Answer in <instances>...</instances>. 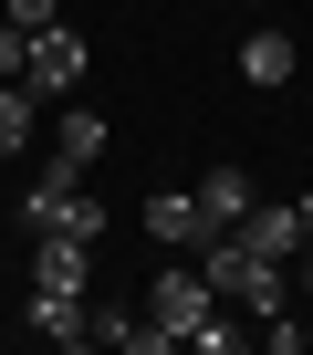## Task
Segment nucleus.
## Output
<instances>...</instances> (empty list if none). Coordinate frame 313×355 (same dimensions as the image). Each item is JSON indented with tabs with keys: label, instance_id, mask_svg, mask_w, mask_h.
Instances as JSON below:
<instances>
[{
	"label": "nucleus",
	"instance_id": "nucleus-1",
	"mask_svg": "<svg viewBox=\"0 0 313 355\" xmlns=\"http://www.w3.org/2000/svg\"><path fill=\"white\" fill-rule=\"evenodd\" d=\"M188 261L209 272V293H220V303H251V313H282V303H292V272H282L271 251H251L240 230H220V241H209V251H188Z\"/></svg>",
	"mask_w": 313,
	"mask_h": 355
},
{
	"label": "nucleus",
	"instance_id": "nucleus-2",
	"mask_svg": "<svg viewBox=\"0 0 313 355\" xmlns=\"http://www.w3.org/2000/svg\"><path fill=\"white\" fill-rule=\"evenodd\" d=\"M199 313H220V293H209V272H199L188 251H168V272H156V293H146V324L188 345V324H199Z\"/></svg>",
	"mask_w": 313,
	"mask_h": 355
},
{
	"label": "nucleus",
	"instance_id": "nucleus-3",
	"mask_svg": "<svg viewBox=\"0 0 313 355\" xmlns=\"http://www.w3.org/2000/svg\"><path fill=\"white\" fill-rule=\"evenodd\" d=\"M21 84H32V94H73V84H84V32L42 21V32H32V53H21Z\"/></svg>",
	"mask_w": 313,
	"mask_h": 355
},
{
	"label": "nucleus",
	"instance_id": "nucleus-4",
	"mask_svg": "<svg viewBox=\"0 0 313 355\" xmlns=\"http://www.w3.org/2000/svg\"><path fill=\"white\" fill-rule=\"evenodd\" d=\"M146 241H168V251H209L220 220L199 209V189H156V199H146Z\"/></svg>",
	"mask_w": 313,
	"mask_h": 355
},
{
	"label": "nucleus",
	"instance_id": "nucleus-5",
	"mask_svg": "<svg viewBox=\"0 0 313 355\" xmlns=\"http://www.w3.org/2000/svg\"><path fill=\"white\" fill-rule=\"evenodd\" d=\"M84 261H94V241L42 230V251H32V293H84Z\"/></svg>",
	"mask_w": 313,
	"mask_h": 355
},
{
	"label": "nucleus",
	"instance_id": "nucleus-6",
	"mask_svg": "<svg viewBox=\"0 0 313 355\" xmlns=\"http://www.w3.org/2000/svg\"><path fill=\"white\" fill-rule=\"evenodd\" d=\"M240 241H251V251H271V261H292V251H303V209H292V199H271V209L251 199V220H240Z\"/></svg>",
	"mask_w": 313,
	"mask_h": 355
},
{
	"label": "nucleus",
	"instance_id": "nucleus-7",
	"mask_svg": "<svg viewBox=\"0 0 313 355\" xmlns=\"http://www.w3.org/2000/svg\"><path fill=\"white\" fill-rule=\"evenodd\" d=\"M32 334H42V345H94L84 293H32Z\"/></svg>",
	"mask_w": 313,
	"mask_h": 355
},
{
	"label": "nucleus",
	"instance_id": "nucleus-8",
	"mask_svg": "<svg viewBox=\"0 0 313 355\" xmlns=\"http://www.w3.org/2000/svg\"><path fill=\"white\" fill-rule=\"evenodd\" d=\"M292 63H303V53H292V32H251V42H240V73H251V94L292 84Z\"/></svg>",
	"mask_w": 313,
	"mask_h": 355
},
{
	"label": "nucleus",
	"instance_id": "nucleus-9",
	"mask_svg": "<svg viewBox=\"0 0 313 355\" xmlns=\"http://www.w3.org/2000/svg\"><path fill=\"white\" fill-rule=\"evenodd\" d=\"M199 209H209L220 230H240V220H251V178H240V167H209V178H199Z\"/></svg>",
	"mask_w": 313,
	"mask_h": 355
},
{
	"label": "nucleus",
	"instance_id": "nucleus-10",
	"mask_svg": "<svg viewBox=\"0 0 313 355\" xmlns=\"http://www.w3.org/2000/svg\"><path fill=\"white\" fill-rule=\"evenodd\" d=\"M53 157H73V167H94V157H105V115H94V105H73V115L53 125Z\"/></svg>",
	"mask_w": 313,
	"mask_h": 355
},
{
	"label": "nucleus",
	"instance_id": "nucleus-11",
	"mask_svg": "<svg viewBox=\"0 0 313 355\" xmlns=\"http://www.w3.org/2000/svg\"><path fill=\"white\" fill-rule=\"evenodd\" d=\"M32 125H42V94H32V84H0V157L32 146Z\"/></svg>",
	"mask_w": 313,
	"mask_h": 355
},
{
	"label": "nucleus",
	"instance_id": "nucleus-12",
	"mask_svg": "<svg viewBox=\"0 0 313 355\" xmlns=\"http://www.w3.org/2000/svg\"><path fill=\"white\" fill-rule=\"evenodd\" d=\"M53 230H73V241H105V209H94V199H84V189H73V199H63V220H53Z\"/></svg>",
	"mask_w": 313,
	"mask_h": 355
},
{
	"label": "nucleus",
	"instance_id": "nucleus-13",
	"mask_svg": "<svg viewBox=\"0 0 313 355\" xmlns=\"http://www.w3.org/2000/svg\"><path fill=\"white\" fill-rule=\"evenodd\" d=\"M188 345H199V355H240V324H220V313H199V324H188Z\"/></svg>",
	"mask_w": 313,
	"mask_h": 355
},
{
	"label": "nucleus",
	"instance_id": "nucleus-14",
	"mask_svg": "<svg viewBox=\"0 0 313 355\" xmlns=\"http://www.w3.org/2000/svg\"><path fill=\"white\" fill-rule=\"evenodd\" d=\"M0 21H21V32H42V21H63V0H0Z\"/></svg>",
	"mask_w": 313,
	"mask_h": 355
},
{
	"label": "nucleus",
	"instance_id": "nucleus-15",
	"mask_svg": "<svg viewBox=\"0 0 313 355\" xmlns=\"http://www.w3.org/2000/svg\"><path fill=\"white\" fill-rule=\"evenodd\" d=\"M21 53H32V32H21V21H0V84H21Z\"/></svg>",
	"mask_w": 313,
	"mask_h": 355
},
{
	"label": "nucleus",
	"instance_id": "nucleus-16",
	"mask_svg": "<svg viewBox=\"0 0 313 355\" xmlns=\"http://www.w3.org/2000/svg\"><path fill=\"white\" fill-rule=\"evenodd\" d=\"M292 209H303V241H313V189H303V199H292Z\"/></svg>",
	"mask_w": 313,
	"mask_h": 355
},
{
	"label": "nucleus",
	"instance_id": "nucleus-17",
	"mask_svg": "<svg viewBox=\"0 0 313 355\" xmlns=\"http://www.w3.org/2000/svg\"><path fill=\"white\" fill-rule=\"evenodd\" d=\"M303 303H313V241H303Z\"/></svg>",
	"mask_w": 313,
	"mask_h": 355
},
{
	"label": "nucleus",
	"instance_id": "nucleus-18",
	"mask_svg": "<svg viewBox=\"0 0 313 355\" xmlns=\"http://www.w3.org/2000/svg\"><path fill=\"white\" fill-rule=\"evenodd\" d=\"M303 345H313V324H303Z\"/></svg>",
	"mask_w": 313,
	"mask_h": 355
}]
</instances>
